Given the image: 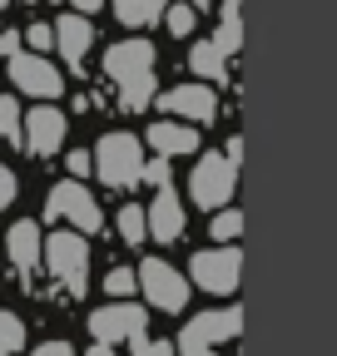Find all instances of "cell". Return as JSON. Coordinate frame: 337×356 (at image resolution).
I'll list each match as a JSON object with an SVG mask.
<instances>
[{
    "label": "cell",
    "instance_id": "cell-2",
    "mask_svg": "<svg viewBox=\"0 0 337 356\" xmlns=\"http://www.w3.org/2000/svg\"><path fill=\"white\" fill-rule=\"evenodd\" d=\"M40 267L70 292V297H84V287H90V243H84L75 228H60L45 238V257H40Z\"/></svg>",
    "mask_w": 337,
    "mask_h": 356
},
{
    "label": "cell",
    "instance_id": "cell-12",
    "mask_svg": "<svg viewBox=\"0 0 337 356\" xmlns=\"http://www.w3.org/2000/svg\"><path fill=\"white\" fill-rule=\"evenodd\" d=\"M164 109L174 114L179 124H184V119H194V124H208V119L219 114V95H214V89H208L203 79H194V84H174V89L164 95Z\"/></svg>",
    "mask_w": 337,
    "mask_h": 356
},
{
    "label": "cell",
    "instance_id": "cell-31",
    "mask_svg": "<svg viewBox=\"0 0 337 356\" xmlns=\"http://www.w3.org/2000/svg\"><path fill=\"white\" fill-rule=\"evenodd\" d=\"M30 356H79V351H75L70 341H40V346H35Z\"/></svg>",
    "mask_w": 337,
    "mask_h": 356
},
{
    "label": "cell",
    "instance_id": "cell-38",
    "mask_svg": "<svg viewBox=\"0 0 337 356\" xmlns=\"http://www.w3.org/2000/svg\"><path fill=\"white\" fill-rule=\"evenodd\" d=\"M224 6H238V0H224Z\"/></svg>",
    "mask_w": 337,
    "mask_h": 356
},
{
    "label": "cell",
    "instance_id": "cell-3",
    "mask_svg": "<svg viewBox=\"0 0 337 356\" xmlns=\"http://www.w3.org/2000/svg\"><path fill=\"white\" fill-rule=\"evenodd\" d=\"M95 173L104 188H134L144 178V144L134 139V134H104V139L95 144Z\"/></svg>",
    "mask_w": 337,
    "mask_h": 356
},
{
    "label": "cell",
    "instance_id": "cell-34",
    "mask_svg": "<svg viewBox=\"0 0 337 356\" xmlns=\"http://www.w3.org/2000/svg\"><path fill=\"white\" fill-rule=\"evenodd\" d=\"M84 356H114V346H104V341H95L90 351H84Z\"/></svg>",
    "mask_w": 337,
    "mask_h": 356
},
{
    "label": "cell",
    "instance_id": "cell-1",
    "mask_svg": "<svg viewBox=\"0 0 337 356\" xmlns=\"http://www.w3.org/2000/svg\"><path fill=\"white\" fill-rule=\"evenodd\" d=\"M154 44L149 40H119L104 50V74L119 84V104L139 114L149 99H154Z\"/></svg>",
    "mask_w": 337,
    "mask_h": 356
},
{
    "label": "cell",
    "instance_id": "cell-6",
    "mask_svg": "<svg viewBox=\"0 0 337 356\" xmlns=\"http://www.w3.org/2000/svg\"><path fill=\"white\" fill-rule=\"evenodd\" d=\"M45 213H50V218H65V222H70V228H75L79 238L104 228V208L95 203V193L84 188V184H75V178H70V184H55V188H50V198H45Z\"/></svg>",
    "mask_w": 337,
    "mask_h": 356
},
{
    "label": "cell",
    "instance_id": "cell-21",
    "mask_svg": "<svg viewBox=\"0 0 337 356\" xmlns=\"http://www.w3.org/2000/svg\"><path fill=\"white\" fill-rule=\"evenodd\" d=\"M238 233H243V213L238 208H219L214 222H208V238H219V248H228Z\"/></svg>",
    "mask_w": 337,
    "mask_h": 356
},
{
    "label": "cell",
    "instance_id": "cell-7",
    "mask_svg": "<svg viewBox=\"0 0 337 356\" xmlns=\"http://www.w3.org/2000/svg\"><path fill=\"white\" fill-rule=\"evenodd\" d=\"M243 332V307H214V312H198V317L184 322L174 351H214L219 341Z\"/></svg>",
    "mask_w": 337,
    "mask_h": 356
},
{
    "label": "cell",
    "instance_id": "cell-24",
    "mask_svg": "<svg viewBox=\"0 0 337 356\" xmlns=\"http://www.w3.org/2000/svg\"><path fill=\"white\" fill-rule=\"evenodd\" d=\"M134 287H139V277H134V267H109V273H104V292H109V297H119V302L130 297Z\"/></svg>",
    "mask_w": 337,
    "mask_h": 356
},
{
    "label": "cell",
    "instance_id": "cell-13",
    "mask_svg": "<svg viewBox=\"0 0 337 356\" xmlns=\"http://www.w3.org/2000/svg\"><path fill=\"white\" fill-rule=\"evenodd\" d=\"M50 30H55V50L65 55V65L70 70H84V55H90V44H95L90 15H60Z\"/></svg>",
    "mask_w": 337,
    "mask_h": 356
},
{
    "label": "cell",
    "instance_id": "cell-30",
    "mask_svg": "<svg viewBox=\"0 0 337 356\" xmlns=\"http://www.w3.org/2000/svg\"><path fill=\"white\" fill-rule=\"evenodd\" d=\"M15 203V173L6 168V163H0V213H6Z\"/></svg>",
    "mask_w": 337,
    "mask_h": 356
},
{
    "label": "cell",
    "instance_id": "cell-26",
    "mask_svg": "<svg viewBox=\"0 0 337 356\" xmlns=\"http://www.w3.org/2000/svg\"><path fill=\"white\" fill-rule=\"evenodd\" d=\"M20 40H25V50H30V55H45V50H55V30H50V25H30Z\"/></svg>",
    "mask_w": 337,
    "mask_h": 356
},
{
    "label": "cell",
    "instance_id": "cell-36",
    "mask_svg": "<svg viewBox=\"0 0 337 356\" xmlns=\"http://www.w3.org/2000/svg\"><path fill=\"white\" fill-rule=\"evenodd\" d=\"M189 6H194V10H198V6H208V0H189Z\"/></svg>",
    "mask_w": 337,
    "mask_h": 356
},
{
    "label": "cell",
    "instance_id": "cell-23",
    "mask_svg": "<svg viewBox=\"0 0 337 356\" xmlns=\"http://www.w3.org/2000/svg\"><path fill=\"white\" fill-rule=\"evenodd\" d=\"M25 346V322L15 317V312H0V356H10Z\"/></svg>",
    "mask_w": 337,
    "mask_h": 356
},
{
    "label": "cell",
    "instance_id": "cell-10",
    "mask_svg": "<svg viewBox=\"0 0 337 356\" xmlns=\"http://www.w3.org/2000/svg\"><path fill=\"white\" fill-rule=\"evenodd\" d=\"M144 307H134V302H114V307H100V312H90V332H95V341H104V346H114V341H144Z\"/></svg>",
    "mask_w": 337,
    "mask_h": 356
},
{
    "label": "cell",
    "instance_id": "cell-25",
    "mask_svg": "<svg viewBox=\"0 0 337 356\" xmlns=\"http://www.w3.org/2000/svg\"><path fill=\"white\" fill-rule=\"evenodd\" d=\"M164 20H168V30H174V35L184 40V35H194V25H198V10L179 0V6H168V10H164Z\"/></svg>",
    "mask_w": 337,
    "mask_h": 356
},
{
    "label": "cell",
    "instance_id": "cell-8",
    "mask_svg": "<svg viewBox=\"0 0 337 356\" xmlns=\"http://www.w3.org/2000/svg\"><path fill=\"white\" fill-rule=\"evenodd\" d=\"M238 273H243V252H238L233 243H228V248H203V252L189 257V277H194L203 292H214V297L233 292V287H238Z\"/></svg>",
    "mask_w": 337,
    "mask_h": 356
},
{
    "label": "cell",
    "instance_id": "cell-35",
    "mask_svg": "<svg viewBox=\"0 0 337 356\" xmlns=\"http://www.w3.org/2000/svg\"><path fill=\"white\" fill-rule=\"evenodd\" d=\"M179 356H214V351H179Z\"/></svg>",
    "mask_w": 337,
    "mask_h": 356
},
{
    "label": "cell",
    "instance_id": "cell-33",
    "mask_svg": "<svg viewBox=\"0 0 337 356\" xmlns=\"http://www.w3.org/2000/svg\"><path fill=\"white\" fill-rule=\"evenodd\" d=\"M95 10H104V0H75V15H95Z\"/></svg>",
    "mask_w": 337,
    "mask_h": 356
},
{
    "label": "cell",
    "instance_id": "cell-15",
    "mask_svg": "<svg viewBox=\"0 0 337 356\" xmlns=\"http://www.w3.org/2000/svg\"><path fill=\"white\" fill-rule=\"evenodd\" d=\"M149 149H154L159 159L198 154V129H194V124H179V119H159V124H149Z\"/></svg>",
    "mask_w": 337,
    "mask_h": 356
},
{
    "label": "cell",
    "instance_id": "cell-18",
    "mask_svg": "<svg viewBox=\"0 0 337 356\" xmlns=\"http://www.w3.org/2000/svg\"><path fill=\"white\" fill-rule=\"evenodd\" d=\"M189 70L203 74V79H228V55L219 50L214 40H198L194 50H189Z\"/></svg>",
    "mask_w": 337,
    "mask_h": 356
},
{
    "label": "cell",
    "instance_id": "cell-9",
    "mask_svg": "<svg viewBox=\"0 0 337 356\" xmlns=\"http://www.w3.org/2000/svg\"><path fill=\"white\" fill-rule=\"evenodd\" d=\"M6 70H10V84H15V89H25L30 99H60V95H65V74H60L45 55L20 50V55H10V60H6Z\"/></svg>",
    "mask_w": 337,
    "mask_h": 356
},
{
    "label": "cell",
    "instance_id": "cell-20",
    "mask_svg": "<svg viewBox=\"0 0 337 356\" xmlns=\"http://www.w3.org/2000/svg\"><path fill=\"white\" fill-rule=\"evenodd\" d=\"M119 238L130 243V248H144L149 228H144V208H139V203H124V208H119Z\"/></svg>",
    "mask_w": 337,
    "mask_h": 356
},
{
    "label": "cell",
    "instance_id": "cell-29",
    "mask_svg": "<svg viewBox=\"0 0 337 356\" xmlns=\"http://www.w3.org/2000/svg\"><path fill=\"white\" fill-rule=\"evenodd\" d=\"M134 356H179V351H174V341H149L144 337V341H134Z\"/></svg>",
    "mask_w": 337,
    "mask_h": 356
},
{
    "label": "cell",
    "instance_id": "cell-11",
    "mask_svg": "<svg viewBox=\"0 0 337 356\" xmlns=\"http://www.w3.org/2000/svg\"><path fill=\"white\" fill-rule=\"evenodd\" d=\"M65 124H70V119H65L60 109L40 104V109H30L25 124H20V144H25L35 159H50V154L65 149Z\"/></svg>",
    "mask_w": 337,
    "mask_h": 356
},
{
    "label": "cell",
    "instance_id": "cell-22",
    "mask_svg": "<svg viewBox=\"0 0 337 356\" xmlns=\"http://www.w3.org/2000/svg\"><path fill=\"white\" fill-rule=\"evenodd\" d=\"M20 104L15 95H0V144H20Z\"/></svg>",
    "mask_w": 337,
    "mask_h": 356
},
{
    "label": "cell",
    "instance_id": "cell-14",
    "mask_svg": "<svg viewBox=\"0 0 337 356\" xmlns=\"http://www.w3.org/2000/svg\"><path fill=\"white\" fill-rule=\"evenodd\" d=\"M144 228H149V238H159V243H179V238H184V203H179L174 188H159V193H154V203H149V213H144Z\"/></svg>",
    "mask_w": 337,
    "mask_h": 356
},
{
    "label": "cell",
    "instance_id": "cell-32",
    "mask_svg": "<svg viewBox=\"0 0 337 356\" xmlns=\"http://www.w3.org/2000/svg\"><path fill=\"white\" fill-rule=\"evenodd\" d=\"M20 50H25V40H20L15 30H0V55L10 60V55H20Z\"/></svg>",
    "mask_w": 337,
    "mask_h": 356
},
{
    "label": "cell",
    "instance_id": "cell-4",
    "mask_svg": "<svg viewBox=\"0 0 337 356\" xmlns=\"http://www.w3.org/2000/svg\"><path fill=\"white\" fill-rule=\"evenodd\" d=\"M233 184H238V163L228 154H203L194 163V173H189V198L198 208H208V213H219V208H228Z\"/></svg>",
    "mask_w": 337,
    "mask_h": 356
},
{
    "label": "cell",
    "instance_id": "cell-5",
    "mask_svg": "<svg viewBox=\"0 0 337 356\" xmlns=\"http://www.w3.org/2000/svg\"><path fill=\"white\" fill-rule=\"evenodd\" d=\"M134 277H139V292L149 307L159 312H184L189 307V277L179 273L174 262H164V257H144L134 267Z\"/></svg>",
    "mask_w": 337,
    "mask_h": 356
},
{
    "label": "cell",
    "instance_id": "cell-28",
    "mask_svg": "<svg viewBox=\"0 0 337 356\" xmlns=\"http://www.w3.org/2000/svg\"><path fill=\"white\" fill-rule=\"evenodd\" d=\"M168 173H174V168H168V159H144V178H149L154 188H168Z\"/></svg>",
    "mask_w": 337,
    "mask_h": 356
},
{
    "label": "cell",
    "instance_id": "cell-27",
    "mask_svg": "<svg viewBox=\"0 0 337 356\" xmlns=\"http://www.w3.org/2000/svg\"><path fill=\"white\" fill-rule=\"evenodd\" d=\"M65 168L75 173V184H79V178H84V173H90V168H95V159H90V149H70V154H65Z\"/></svg>",
    "mask_w": 337,
    "mask_h": 356
},
{
    "label": "cell",
    "instance_id": "cell-19",
    "mask_svg": "<svg viewBox=\"0 0 337 356\" xmlns=\"http://www.w3.org/2000/svg\"><path fill=\"white\" fill-rule=\"evenodd\" d=\"M214 44L224 55H233L238 44H243V20H238V6H224V15H219V30H214Z\"/></svg>",
    "mask_w": 337,
    "mask_h": 356
},
{
    "label": "cell",
    "instance_id": "cell-16",
    "mask_svg": "<svg viewBox=\"0 0 337 356\" xmlns=\"http://www.w3.org/2000/svg\"><path fill=\"white\" fill-rule=\"evenodd\" d=\"M6 248H10V262L20 267V273L30 277L35 267H40V257H45V233H40V222H30V218H20L15 228L6 233Z\"/></svg>",
    "mask_w": 337,
    "mask_h": 356
},
{
    "label": "cell",
    "instance_id": "cell-37",
    "mask_svg": "<svg viewBox=\"0 0 337 356\" xmlns=\"http://www.w3.org/2000/svg\"><path fill=\"white\" fill-rule=\"evenodd\" d=\"M6 6H10V0H0V10H6Z\"/></svg>",
    "mask_w": 337,
    "mask_h": 356
},
{
    "label": "cell",
    "instance_id": "cell-17",
    "mask_svg": "<svg viewBox=\"0 0 337 356\" xmlns=\"http://www.w3.org/2000/svg\"><path fill=\"white\" fill-rule=\"evenodd\" d=\"M164 10H168V0H114L119 25H130V30H149V25H159Z\"/></svg>",
    "mask_w": 337,
    "mask_h": 356
}]
</instances>
